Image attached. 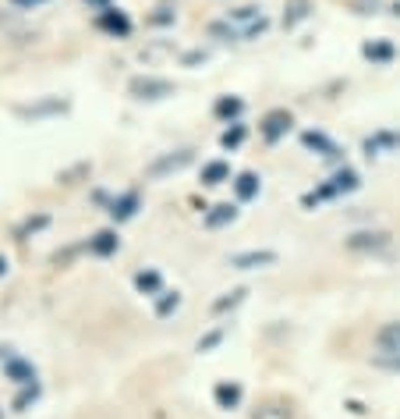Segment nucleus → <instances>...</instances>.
I'll list each match as a JSON object with an SVG mask.
<instances>
[{"instance_id": "393cba45", "label": "nucleus", "mask_w": 400, "mask_h": 419, "mask_svg": "<svg viewBox=\"0 0 400 419\" xmlns=\"http://www.w3.org/2000/svg\"><path fill=\"white\" fill-rule=\"evenodd\" d=\"M36 398H39V384H25V391H22V394L15 398V408L22 412V408H29V405H32Z\"/></svg>"}, {"instance_id": "9b49d317", "label": "nucleus", "mask_w": 400, "mask_h": 419, "mask_svg": "<svg viewBox=\"0 0 400 419\" xmlns=\"http://www.w3.org/2000/svg\"><path fill=\"white\" fill-rule=\"evenodd\" d=\"M348 245H351V249H386V245H390V235H386V231H358V235L348 238Z\"/></svg>"}, {"instance_id": "0eeeda50", "label": "nucleus", "mask_w": 400, "mask_h": 419, "mask_svg": "<svg viewBox=\"0 0 400 419\" xmlns=\"http://www.w3.org/2000/svg\"><path fill=\"white\" fill-rule=\"evenodd\" d=\"M188 164H192V149L170 153V156H163V160H156V164L149 167V178H163V174H170V171H181V167H188Z\"/></svg>"}, {"instance_id": "f03ea898", "label": "nucleus", "mask_w": 400, "mask_h": 419, "mask_svg": "<svg viewBox=\"0 0 400 419\" xmlns=\"http://www.w3.org/2000/svg\"><path fill=\"white\" fill-rule=\"evenodd\" d=\"M227 25H231L234 32H238V39H252V36H259V32H266V15L259 11V8H252V4H245V8H234V11H227Z\"/></svg>"}, {"instance_id": "a878e982", "label": "nucleus", "mask_w": 400, "mask_h": 419, "mask_svg": "<svg viewBox=\"0 0 400 419\" xmlns=\"http://www.w3.org/2000/svg\"><path fill=\"white\" fill-rule=\"evenodd\" d=\"M241 298H245V288H238V291H231V298H220V302H216L213 309H216V312H223V309H231V305H238Z\"/></svg>"}, {"instance_id": "5701e85b", "label": "nucleus", "mask_w": 400, "mask_h": 419, "mask_svg": "<svg viewBox=\"0 0 400 419\" xmlns=\"http://www.w3.org/2000/svg\"><path fill=\"white\" fill-rule=\"evenodd\" d=\"M220 142H223L227 149H238V146L245 142V125H238V121H234L231 128H227V132L220 135Z\"/></svg>"}, {"instance_id": "6e6552de", "label": "nucleus", "mask_w": 400, "mask_h": 419, "mask_svg": "<svg viewBox=\"0 0 400 419\" xmlns=\"http://www.w3.org/2000/svg\"><path fill=\"white\" fill-rule=\"evenodd\" d=\"M213 398H216L220 408H238V405H241V384H234V380H220L216 391H213Z\"/></svg>"}, {"instance_id": "a211bd4d", "label": "nucleus", "mask_w": 400, "mask_h": 419, "mask_svg": "<svg viewBox=\"0 0 400 419\" xmlns=\"http://www.w3.org/2000/svg\"><path fill=\"white\" fill-rule=\"evenodd\" d=\"M89 245H92V252H96V256H110V252H117L121 238L113 235V231H99V235H96V238H92Z\"/></svg>"}, {"instance_id": "dca6fc26", "label": "nucleus", "mask_w": 400, "mask_h": 419, "mask_svg": "<svg viewBox=\"0 0 400 419\" xmlns=\"http://www.w3.org/2000/svg\"><path fill=\"white\" fill-rule=\"evenodd\" d=\"M135 288H138L142 295H163V291H159V288H163L159 270H138V274H135Z\"/></svg>"}, {"instance_id": "4be33fe9", "label": "nucleus", "mask_w": 400, "mask_h": 419, "mask_svg": "<svg viewBox=\"0 0 400 419\" xmlns=\"http://www.w3.org/2000/svg\"><path fill=\"white\" fill-rule=\"evenodd\" d=\"M241 111H245V103H241L238 96H223V99L216 103V114H220V118H238Z\"/></svg>"}, {"instance_id": "423d86ee", "label": "nucleus", "mask_w": 400, "mask_h": 419, "mask_svg": "<svg viewBox=\"0 0 400 419\" xmlns=\"http://www.w3.org/2000/svg\"><path fill=\"white\" fill-rule=\"evenodd\" d=\"M376 348L383 352V359H400V324H386L376 334Z\"/></svg>"}, {"instance_id": "aec40b11", "label": "nucleus", "mask_w": 400, "mask_h": 419, "mask_svg": "<svg viewBox=\"0 0 400 419\" xmlns=\"http://www.w3.org/2000/svg\"><path fill=\"white\" fill-rule=\"evenodd\" d=\"M227 178H231V167H227L223 160H213V164L202 167V181H206V185H223Z\"/></svg>"}, {"instance_id": "9d476101", "label": "nucleus", "mask_w": 400, "mask_h": 419, "mask_svg": "<svg viewBox=\"0 0 400 419\" xmlns=\"http://www.w3.org/2000/svg\"><path fill=\"white\" fill-rule=\"evenodd\" d=\"M301 142H305V149H315L319 156H329V160H333V156H340L336 142H333V139H326L322 132H305V135H301Z\"/></svg>"}, {"instance_id": "f3484780", "label": "nucleus", "mask_w": 400, "mask_h": 419, "mask_svg": "<svg viewBox=\"0 0 400 419\" xmlns=\"http://www.w3.org/2000/svg\"><path fill=\"white\" fill-rule=\"evenodd\" d=\"M234 217H238V210L231 202H220V206H213L209 214H206V224L209 228H223V224H231Z\"/></svg>"}, {"instance_id": "f257e3e1", "label": "nucleus", "mask_w": 400, "mask_h": 419, "mask_svg": "<svg viewBox=\"0 0 400 419\" xmlns=\"http://www.w3.org/2000/svg\"><path fill=\"white\" fill-rule=\"evenodd\" d=\"M358 185H362L358 171L344 167V171H336L326 185H319L315 192H308V195H305V206H315V202H322V199H336V195H344V192H355Z\"/></svg>"}, {"instance_id": "bb28decb", "label": "nucleus", "mask_w": 400, "mask_h": 419, "mask_svg": "<svg viewBox=\"0 0 400 419\" xmlns=\"http://www.w3.org/2000/svg\"><path fill=\"white\" fill-rule=\"evenodd\" d=\"M220 338H223V334H220V331H213V334H206V338H202V341H199V352H209V348H213V345H216V341H220Z\"/></svg>"}, {"instance_id": "2eb2a0df", "label": "nucleus", "mask_w": 400, "mask_h": 419, "mask_svg": "<svg viewBox=\"0 0 400 419\" xmlns=\"http://www.w3.org/2000/svg\"><path fill=\"white\" fill-rule=\"evenodd\" d=\"M400 146V135L397 132H376V135H369L365 139V153L372 156V153H383V149H397Z\"/></svg>"}, {"instance_id": "20e7f679", "label": "nucleus", "mask_w": 400, "mask_h": 419, "mask_svg": "<svg viewBox=\"0 0 400 419\" xmlns=\"http://www.w3.org/2000/svg\"><path fill=\"white\" fill-rule=\"evenodd\" d=\"M269 263H276V252H269V249H248V252L231 256V267H238V270H255V267H269Z\"/></svg>"}, {"instance_id": "1a4fd4ad", "label": "nucleus", "mask_w": 400, "mask_h": 419, "mask_svg": "<svg viewBox=\"0 0 400 419\" xmlns=\"http://www.w3.org/2000/svg\"><path fill=\"white\" fill-rule=\"evenodd\" d=\"M99 25H103L106 32H113V36H128V32H131L128 15H124V11H113V8H106V11L99 15Z\"/></svg>"}, {"instance_id": "6ab92c4d", "label": "nucleus", "mask_w": 400, "mask_h": 419, "mask_svg": "<svg viewBox=\"0 0 400 419\" xmlns=\"http://www.w3.org/2000/svg\"><path fill=\"white\" fill-rule=\"evenodd\" d=\"M252 419H294L287 405H280V401H266L252 412Z\"/></svg>"}, {"instance_id": "412c9836", "label": "nucleus", "mask_w": 400, "mask_h": 419, "mask_svg": "<svg viewBox=\"0 0 400 419\" xmlns=\"http://www.w3.org/2000/svg\"><path fill=\"white\" fill-rule=\"evenodd\" d=\"M234 192H238V199H255V195H259V178H255L252 171L238 174V181H234Z\"/></svg>"}, {"instance_id": "ddd939ff", "label": "nucleus", "mask_w": 400, "mask_h": 419, "mask_svg": "<svg viewBox=\"0 0 400 419\" xmlns=\"http://www.w3.org/2000/svg\"><path fill=\"white\" fill-rule=\"evenodd\" d=\"M135 210H138V195H135V192H124L121 199L110 202V217H113V221H128V217H135Z\"/></svg>"}, {"instance_id": "c85d7f7f", "label": "nucleus", "mask_w": 400, "mask_h": 419, "mask_svg": "<svg viewBox=\"0 0 400 419\" xmlns=\"http://www.w3.org/2000/svg\"><path fill=\"white\" fill-rule=\"evenodd\" d=\"M4 270H8V259H4V256H0V277H4Z\"/></svg>"}, {"instance_id": "39448f33", "label": "nucleus", "mask_w": 400, "mask_h": 419, "mask_svg": "<svg viewBox=\"0 0 400 419\" xmlns=\"http://www.w3.org/2000/svg\"><path fill=\"white\" fill-rule=\"evenodd\" d=\"M291 125H294V118H291L287 111H269L266 121H262V139H266V142H276V139H283V135L291 132Z\"/></svg>"}, {"instance_id": "b1692460", "label": "nucleus", "mask_w": 400, "mask_h": 419, "mask_svg": "<svg viewBox=\"0 0 400 419\" xmlns=\"http://www.w3.org/2000/svg\"><path fill=\"white\" fill-rule=\"evenodd\" d=\"M181 305V295L178 291H163V298L156 302V312H159V317H166V312H174Z\"/></svg>"}, {"instance_id": "cd10ccee", "label": "nucleus", "mask_w": 400, "mask_h": 419, "mask_svg": "<svg viewBox=\"0 0 400 419\" xmlns=\"http://www.w3.org/2000/svg\"><path fill=\"white\" fill-rule=\"evenodd\" d=\"M11 4H18V8H36V4H43V0H11Z\"/></svg>"}, {"instance_id": "7ed1b4c3", "label": "nucleus", "mask_w": 400, "mask_h": 419, "mask_svg": "<svg viewBox=\"0 0 400 419\" xmlns=\"http://www.w3.org/2000/svg\"><path fill=\"white\" fill-rule=\"evenodd\" d=\"M128 89H131L138 99H163V96L174 92V85H170L166 78H152V75H145V78H131Z\"/></svg>"}, {"instance_id": "4468645a", "label": "nucleus", "mask_w": 400, "mask_h": 419, "mask_svg": "<svg viewBox=\"0 0 400 419\" xmlns=\"http://www.w3.org/2000/svg\"><path fill=\"white\" fill-rule=\"evenodd\" d=\"M362 54H365L369 61H376V64H386V61H393L397 50H393V43H390V39H372V43H365Z\"/></svg>"}, {"instance_id": "f8f14e48", "label": "nucleus", "mask_w": 400, "mask_h": 419, "mask_svg": "<svg viewBox=\"0 0 400 419\" xmlns=\"http://www.w3.org/2000/svg\"><path fill=\"white\" fill-rule=\"evenodd\" d=\"M4 370H8V380H15V384H36V370L25 359H8Z\"/></svg>"}]
</instances>
